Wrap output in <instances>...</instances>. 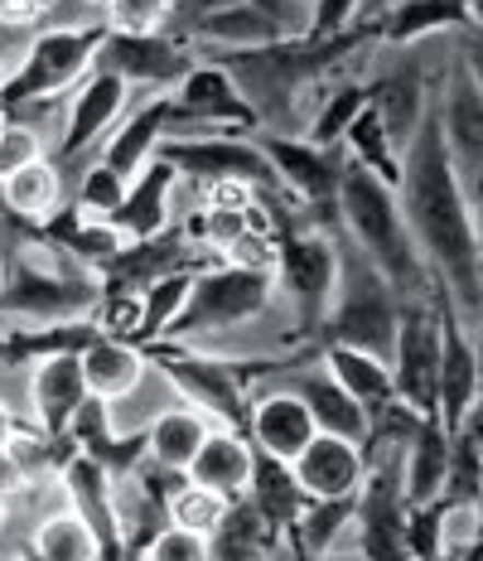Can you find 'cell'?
I'll use <instances>...</instances> for the list:
<instances>
[{
	"label": "cell",
	"mask_w": 483,
	"mask_h": 561,
	"mask_svg": "<svg viewBox=\"0 0 483 561\" xmlns=\"http://www.w3.org/2000/svg\"><path fill=\"white\" fill-rule=\"evenodd\" d=\"M256 184L252 180H208V204L204 208H252Z\"/></svg>",
	"instance_id": "obj_41"
},
{
	"label": "cell",
	"mask_w": 483,
	"mask_h": 561,
	"mask_svg": "<svg viewBox=\"0 0 483 561\" xmlns=\"http://www.w3.org/2000/svg\"><path fill=\"white\" fill-rule=\"evenodd\" d=\"M344 140L353 146V156H358L363 170H372L377 180L396 184V146H392V136H387L382 116H377L372 107H363L358 116H353V126H348Z\"/></svg>",
	"instance_id": "obj_33"
},
{
	"label": "cell",
	"mask_w": 483,
	"mask_h": 561,
	"mask_svg": "<svg viewBox=\"0 0 483 561\" xmlns=\"http://www.w3.org/2000/svg\"><path fill=\"white\" fill-rule=\"evenodd\" d=\"M402 5V0H358V10H353V25L348 30H368V34H377V25H382L392 10Z\"/></svg>",
	"instance_id": "obj_43"
},
{
	"label": "cell",
	"mask_w": 483,
	"mask_h": 561,
	"mask_svg": "<svg viewBox=\"0 0 483 561\" xmlns=\"http://www.w3.org/2000/svg\"><path fill=\"white\" fill-rule=\"evenodd\" d=\"M455 436H464L469 446H474L479 455H483V397H474V407L464 412V421H459V431Z\"/></svg>",
	"instance_id": "obj_45"
},
{
	"label": "cell",
	"mask_w": 483,
	"mask_h": 561,
	"mask_svg": "<svg viewBox=\"0 0 483 561\" xmlns=\"http://www.w3.org/2000/svg\"><path fill=\"white\" fill-rule=\"evenodd\" d=\"M276 256H280V238H276V232H252V228H246L242 238L222 252V262L242 266V272H271V276H276Z\"/></svg>",
	"instance_id": "obj_39"
},
{
	"label": "cell",
	"mask_w": 483,
	"mask_h": 561,
	"mask_svg": "<svg viewBox=\"0 0 483 561\" xmlns=\"http://www.w3.org/2000/svg\"><path fill=\"white\" fill-rule=\"evenodd\" d=\"M30 489V479H25V470L15 465V455H10L5 446H0V494L5 499H20Z\"/></svg>",
	"instance_id": "obj_44"
},
{
	"label": "cell",
	"mask_w": 483,
	"mask_h": 561,
	"mask_svg": "<svg viewBox=\"0 0 483 561\" xmlns=\"http://www.w3.org/2000/svg\"><path fill=\"white\" fill-rule=\"evenodd\" d=\"M252 465H256L252 440L232 426H214L208 440L198 446L194 465H188V484L214 489L218 499H242L246 484H252Z\"/></svg>",
	"instance_id": "obj_19"
},
{
	"label": "cell",
	"mask_w": 483,
	"mask_h": 561,
	"mask_svg": "<svg viewBox=\"0 0 483 561\" xmlns=\"http://www.w3.org/2000/svg\"><path fill=\"white\" fill-rule=\"evenodd\" d=\"M280 537L286 533L242 494V499H228L222 523L208 537V547H214V561H266L280 547Z\"/></svg>",
	"instance_id": "obj_23"
},
{
	"label": "cell",
	"mask_w": 483,
	"mask_h": 561,
	"mask_svg": "<svg viewBox=\"0 0 483 561\" xmlns=\"http://www.w3.org/2000/svg\"><path fill=\"white\" fill-rule=\"evenodd\" d=\"M435 112H440L445 150H450V165L459 174V184H464V194L479 190L483 184V92L464 73L455 49L445 54L440 73H435Z\"/></svg>",
	"instance_id": "obj_6"
},
{
	"label": "cell",
	"mask_w": 483,
	"mask_h": 561,
	"mask_svg": "<svg viewBox=\"0 0 483 561\" xmlns=\"http://www.w3.org/2000/svg\"><path fill=\"white\" fill-rule=\"evenodd\" d=\"M107 73L126 78L131 88H156V92H174V83L194 68L188 44L170 39V34H131V30H107L97 44V64Z\"/></svg>",
	"instance_id": "obj_11"
},
{
	"label": "cell",
	"mask_w": 483,
	"mask_h": 561,
	"mask_svg": "<svg viewBox=\"0 0 483 561\" xmlns=\"http://www.w3.org/2000/svg\"><path fill=\"white\" fill-rule=\"evenodd\" d=\"M479 513H483V484H479Z\"/></svg>",
	"instance_id": "obj_52"
},
{
	"label": "cell",
	"mask_w": 483,
	"mask_h": 561,
	"mask_svg": "<svg viewBox=\"0 0 483 561\" xmlns=\"http://www.w3.org/2000/svg\"><path fill=\"white\" fill-rule=\"evenodd\" d=\"M363 107H368V83H363V78H344V83L324 88L320 107H314L310 126H304V140H310V146H344L353 116Z\"/></svg>",
	"instance_id": "obj_31"
},
{
	"label": "cell",
	"mask_w": 483,
	"mask_h": 561,
	"mask_svg": "<svg viewBox=\"0 0 483 561\" xmlns=\"http://www.w3.org/2000/svg\"><path fill=\"white\" fill-rule=\"evenodd\" d=\"M242 426H246V440H252L256 455H271V460H286V465L320 436V431H314V416L304 412L300 397L276 388V382H262L256 397H246Z\"/></svg>",
	"instance_id": "obj_13"
},
{
	"label": "cell",
	"mask_w": 483,
	"mask_h": 561,
	"mask_svg": "<svg viewBox=\"0 0 483 561\" xmlns=\"http://www.w3.org/2000/svg\"><path fill=\"white\" fill-rule=\"evenodd\" d=\"M310 561H363L353 547H334V552H324V557H310Z\"/></svg>",
	"instance_id": "obj_48"
},
{
	"label": "cell",
	"mask_w": 483,
	"mask_h": 561,
	"mask_svg": "<svg viewBox=\"0 0 483 561\" xmlns=\"http://www.w3.org/2000/svg\"><path fill=\"white\" fill-rule=\"evenodd\" d=\"M170 190H174V165L164 156H156L146 170L131 180V190H126V204L116 208L112 224L126 232L131 242H146V238H160V232H170Z\"/></svg>",
	"instance_id": "obj_20"
},
{
	"label": "cell",
	"mask_w": 483,
	"mask_h": 561,
	"mask_svg": "<svg viewBox=\"0 0 483 561\" xmlns=\"http://www.w3.org/2000/svg\"><path fill=\"white\" fill-rule=\"evenodd\" d=\"M170 378V388L180 392V402H188L194 412H204L214 426H232L242 431L246 421V392L242 378L228 358L218 354H198V348H184V354H164L156 358Z\"/></svg>",
	"instance_id": "obj_9"
},
{
	"label": "cell",
	"mask_w": 483,
	"mask_h": 561,
	"mask_svg": "<svg viewBox=\"0 0 483 561\" xmlns=\"http://www.w3.org/2000/svg\"><path fill=\"white\" fill-rule=\"evenodd\" d=\"M107 34L102 15L64 20V25H39L30 44L10 49V64L0 73V107H20V102H49L78 88L97 64V44Z\"/></svg>",
	"instance_id": "obj_4"
},
{
	"label": "cell",
	"mask_w": 483,
	"mask_h": 561,
	"mask_svg": "<svg viewBox=\"0 0 483 561\" xmlns=\"http://www.w3.org/2000/svg\"><path fill=\"white\" fill-rule=\"evenodd\" d=\"M334 214L344 238L358 248L368 262L392 280V290L402 296V306L435 296V276L421 262V248L411 238L402 204H396V184L377 180L372 170H363L358 160L338 170V194H334Z\"/></svg>",
	"instance_id": "obj_2"
},
{
	"label": "cell",
	"mask_w": 483,
	"mask_h": 561,
	"mask_svg": "<svg viewBox=\"0 0 483 561\" xmlns=\"http://www.w3.org/2000/svg\"><path fill=\"white\" fill-rule=\"evenodd\" d=\"M445 474H450V431L440 426V416H426L421 431L411 436V450L402 460L406 508L435 504V499L445 494Z\"/></svg>",
	"instance_id": "obj_25"
},
{
	"label": "cell",
	"mask_w": 483,
	"mask_h": 561,
	"mask_svg": "<svg viewBox=\"0 0 483 561\" xmlns=\"http://www.w3.org/2000/svg\"><path fill=\"white\" fill-rule=\"evenodd\" d=\"M140 561H214V547H208V537L164 523V528L140 547Z\"/></svg>",
	"instance_id": "obj_37"
},
{
	"label": "cell",
	"mask_w": 483,
	"mask_h": 561,
	"mask_svg": "<svg viewBox=\"0 0 483 561\" xmlns=\"http://www.w3.org/2000/svg\"><path fill=\"white\" fill-rule=\"evenodd\" d=\"M170 107H174L170 92H150V98L140 102L131 116H122V122L112 126V136L102 140L92 160L112 165L126 184H131L136 174L146 170L150 160H156V150H160V140H164V122H170Z\"/></svg>",
	"instance_id": "obj_17"
},
{
	"label": "cell",
	"mask_w": 483,
	"mask_h": 561,
	"mask_svg": "<svg viewBox=\"0 0 483 561\" xmlns=\"http://www.w3.org/2000/svg\"><path fill=\"white\" fill-rule=\"evenodd\" d=\"M396 204H402V218L421 248V262L435 276V290L469 330L483 306V252L474 232V208H469V194L450 165V150H445L435 98L430 112L421 116L416 136L396 156Z\"/></svg>",
	"instance_id": "obj_1"
},
{
	"label": "cell",
	"mask_w": 483,
	"mask_h": 561,
	"mask_svg": "<svg viewBox=\"0 0 483 561\" xmlns=\"http://www.w3.org/2000/svg\"><path fill=\"white\" fill-rule=\"evenodd\" d=\"M188 290H194V272H170L160 280H150L140 290V339H160L174 324V314L184 310Z\"/></svg>",
	"instance_id": "obj_32"
},
{
	"label": "cell",
	"mask_w": 483,
	"mask_h": 561,
	"mask_svg": "<svg viewBox=\"0 0 483 561\" xmlns=\"http://www.w3.org/2000/svg\"><path fill=\"white\" fill-rule=\"evenodd\" d=\"M170 102L180 116H188V122L242 126V131H252V112H246V102L238 98V88H232L228 68H222L218 58H194V68L174 83Z\"/></svg>",
	"instance_id": "obj_16"
},
{
	"label": "cell",
	"mask_w": 483,
	"mask_h": 561,
	"mask_svg": "<svg viewBox=\"0 0 483 561\" xmlns=\"http://www.w3.org/2000/svg\"><path fill=\"white\" fill-rule=\"evenodd\" d=\"M0 204L15 218H30V224H49L64 208V170L54 160H34V165L15 170L10 180H0Z\"/></svg>",
	"instance_id": "obj_29"
},
{
	"label": "cell",
	"mask_w": 483,
	"mask_h": 561,
	"mask_svg": "<svg viewBox=\"0 0 483 561\" xmlns=\"http://www.w3.org/2000/svg\"><path fill=\"white\" fill-rule=\"evenodd\" d=\"M324 368L334 373V382L344 388L363 412H382L387 402H396V382H392V364H382L377 354H363V348L348 344H320Z\"/></svg>",
	"instance_id": "obj_26"
},
{
	"label": "cell",
	"mask_w": 483,
	"mask_h": 561,
	"mask_svg": "<svg viewBox=\"0 0 483 561\" xmlns=\"http://www.w3.org/2000/svg\"><path fill=\"white\" fill-rule=\"evenodd\" d=\"M276 306V276L271 272H242V266H208L194 272V290H188L184 310L174 314V324L164 330V339L194 348L214 334H228L238 324L256 320Z\"/></svg>",
	"instance_id": "obj_5"
},
{
	"label": "cell",
	"mask_w": 483,
	"mask_h": 561,
	"mask_svg": "<svg viewBox=\"0 0 483 561\" xmlns=\"http://www.w3.org/2000/svg\"><path fill=\"white\" fill-rule=\"evenodd\" d=\"M435 310H440V402H435V416L455 436L459 421L479 397V358H474V339L459 324V314L445 306L440 290H435Z\"/></svg>",
	"instance_id": "obj_14"
},
{
	"label": "cell",
	"mask_w": 483,
	"mask_h": 561,
	"mask_svg": "<svg viewBox=\"0 0 483 561\" xmlns=\"http://www.w3.org/2000/svg\"><path fill=\"white\" fill-rule=\"evenodd\" d=\"M30 557L34 561H102L107 557V547H102L97 528H92L73 504H58V508L34 518Z\"/></svg>",
	"instance_id": "obj_24"
},
{
	"label": "cell",
	"mask_w": 483,
	"mask_h": 561,
	"mask_svg": "<svg viewBox=\"0 0 483 561\" xmlns=\"http://www.w3.org/2000/svg\"><path fill=\"white\" fill-rule=\"evenodd\" d=\"M290 470H296L304 499H344V494H358L363 484V450L344 436H324L320 431L290 460Z\"/></svg>",
	"instance_id": "obj_18"
},
{
	"label": "cell",
	"mask_w": 483,
	"mask_h": 561,
	"mask_svg": "<svg viewBox=\"0 0 483 561\" xmlns=\"http://www.w3.org/2000/svg\"><path fill=\"white\" fill-rule=\"evenodd\" d=\"M262 382H276V388L296 392L304 402V412L314 416V431H324V436H344V440H353V446H363V440H368L372 416L334 382V373L324 368L320 348H314V354H304V358H286V364H276V368L266 364Z\"/></svg>",
	"instance_id": "obj_8"
},
{
	"label": "cell",
	"mask_w": 483,
	"mask_h": 561,
	"mask_svg": "<svg viewBox=\"0 0 483 561\" xmlns=\"http://www.w3.org/2000/svg\"><path fill=\"white\" fill-rule=\"evenodd\" d=\"M10 431H15V412H10V402H0V446L10 440Z\"/></svg>",
	"instance_id": "obj_47"
},
{
	"label": "cell",
	"mask_w": 483,
	"mask_h": 561,
	"mask_svg": "<svg viewBox=\"0 0 483 561\" xmlns=\"http://www.w3.org/2000/svg\"><path fill=\"white\" fill-rule=\"evenodd\" d=\"M334 242H338V286L320 324V344H348V348H363V354H377L382 364H392L396 324H402V296L344 238V228L334 232Z\"/></svg>",
	"instance_id": "obj_3"
},
{
	"label": "cell",
	"mask_w": 483,
	"mask_h": 561,
	"mask_svg": "<svg viewBox=\"0 0 483 561\" xmlns=\"http://www.w3.org/2000/svg\"><path fill=\"white\" fill-rule=\"evenodd\" d=\"M174 0H107V30H131V34H160L170 20Z\"/></svg>",
	"instance_id": "obj_38"
},
{
	"label": "cell",
	"mask_w": 483,
	"mask_h": 561,
	"mask_svg": "<svg viewBox=\"0 0 483 561\" xmlns=\"http://www.w3.org/2000/svg\"><path fill=\"white\" fill-rule=\"evenodd\" d=\"M5 64H10V44H5V34H0V73H5Z\"/></svg>",
	"instance_id": "obj_50"
},
{
	"label": "cell",
	"mask_w": 483,
	"mask_h": 561,
	"mask_svg": "<svg viewBox=\"0 0 483 561\" xmlns=\"http://www.w3.org/2000/svg\"><path fill=\"white\" fill-rule=\"evenodd\" d=\"M392 382H396V402H406L421 416H435V402H440V310H435V296L402 306L396 348H392Z\"/></svg>",
	"instance_id": "obj_7"
},
{
	"label": "cell",
	"mask_w": 483,
	"mask_h": 561,
	"mask_svg": "<svg viewBox=\"0 0 483 561\" xmlns=\"http://www.w3.org/2000/svg\"><path fill=\"white\" fill-rule=\"evenodd\" d=\"M10 528H15V499L0 494V542L10 537Z\"/></svg>",
	"instance_id": "obj_46"
},
{
	"label": "cell",
	"mask_w": 483,
	"mask_h": 561,
	"mask_svg": "<svg viewBox=\"0 0 483 561\" xmlns=\"http://www.w3.org/2000/svg\"><path fill=\"white\" fill-rule=\"evenodd\" d=\"M34 160H49V140L25 122H0V180H10L15 170L34 165Z\"/></svg>",
	"instance_id": "obj_36"
},
{
	"label": "cell",
	"mask_w": 483,
	"mask_h": 561,
	"mask_svg": "<svg viewBox=\"0 0 483 561\" xmlns=\"http://www.w3.org/2000/svg\"><path fill=\"white\" fill-rule=\"evenodd\" d=\"M49 20V10L39 0H0V34H25L39 30Z\"/></svg>",
	"instance_id": "obj_40"
},
{
	"label": "cell",
	"mask_w": 483,
	"mask_h": 561,
	"mask_svg": "<svg viewBox=\"0 0 483 561\" xmlns=\"http://www.w3.org/2000/svg\"><path fill=\"white\" fill-rule=\"evenodd\" d=\"M353 533H358V494L314 499L286 528V537L304 557H324V552H334V547H353Z\"/></svg>",
	"instance_id": "obj_28"
},
{
	"label": "cell",
	"mask_w": 483,
	"mask_h": 561,
	"mask_svg": "<svg viewBox=\"0 0 483 561\" xmlns=\"http://www.w3.org/2000/svg\"><path fill=\"white\" fill-rule=\"evenodd\" d=\"M455 561H483V537H479V542H474V547H469V552H464V557H455Z\"/></svg>",
	"instance_id": "obj_49"
},
{
	"label": "cell",
	"mask_w": 483,
	"mask_h": 561,
	"mask_svg": "<svg viewBox=\"0 0 483 561\" xmlns=\"http://www.w3.org/2000/svg\"><path fill=\"white\" fill-rule=\"evenodd\" d=\"M82 378H88V392L102 397V402H116L146 378V354L131 344V339H112V334H92L82 344Z\"/></svg>",
	"instance_id": "obj_22"
},
{
	"label": "cell",
	"mask_w": 483,
	"mask_h": 561,
	"mask_svg": "<svg viewBox=\"0 0 483 561\" xmlns=\"http://www.w3.org/2000/svg\"><path fill=\"white\" fill-rule=\"evenodd\" d=\"M455 30H469L464 0H402V5L377 25V39L402 49V44H426V39H440V34H455Z\"/></svg>",
	"instance_id": "obj_27"
},
{
	"label": "cell",
	"mask_w": 483,
	"mask_h": 561,
	"mask_svg": "<svg viewBox=\"0 0 483 561\" xmlns=\"http://www.w3.org/2000/svg\"><path fill=\"white\" fill-rule=\"evenodd\" d=\"M0 290H5V256H0Z\"/></svg>",
	"instance_id": "obj_51"
},
{
	"label": "cell",
	"mask_w": 483,
	"mask_h": 561,
	"mask_svg": "<svg viewBox=\"0 0 483 561\" xmlns=\"http://www.w3.org/2000/svg\"><path fill=\"white\" fill-rule=\"evenodd\" d=\"M126 190L131 184L122 180L112 165H102V160H88L73 184V198H78V214L88 218H116V208L126 204Z\"/></svg>",
	"instance_id": "obj_35"
},
{
	"label": "cell",
	"mask_w": 483,
	"mask_h": 561,
	"mask_svg": "<svg viewBox=\"0 0 483 561\" xmlns=\"http://www.w3.org/2000/svg\"><path fill=\"white\" fill-rule=\"evenodd\" d=\"M222 508H228V499H218L214 489L184 479V484L164 499V523H174V528H184V533H198V537H214V528L222 523Z\"/></svg>",
	"instance_id": "obj_34"
},
{
	"label": "cell",
	"mask_w": 483,
	"mask_h": 561,
	"mask_svg": "<svg viewBox=\"0 0 483 561\" xmlns=\"http://www.w3.org/2000/svg\"><path fill=\"white\" fill-rule=\"evenodd\" d=\"M214 421L204 412H194L188 402H170L164 412L146 426V460L160 465V470H174V474H188L198 446L208 440Z\"/></svg>",
	"instance_id": "obj_21"
},
{
	"label": "cell",
	"mask_w": 483,
	"mask_h": 561,
	"mask_svg": "<svg viewBox=\"0 0 483 561\" xmlns=\"http://www.w3.org/2000/svg\"><path fill=\"white\" fill-rule=\"evenodd\" d=\"M276 170L280 190L290 198H304V208H324L338 194V170H344V150L338 146H310L304 136H256Z\"/></svg>",
	"instance_id": "obj_12"
},
{
	"label": "cell",
	"mask_w": 483,
	"mask_h": 561,
	"mask_svg": "<svg viewBox=\"0 0 483 561\" xmlns=\"http://www.w3.org/2000/svg\"><path fill=\"white\" fill-rule=\"evenodd\" d=\"M25 397H30L34 426H44L49 436H64V426L73 421V412L92 397L88 378H82V358L78 354L39 358V364L25 373Z\"/></svg>",
	"instance_id": "obj_15"
},
{
	"label": "cell",
	"mask_w": 483,
	"mask_h": 561,
	"mask_svg": "<svg viewBox=\"0 0 483 561\" xmlns=\"http://www.w3.org/2000/svg\"><path fill=\"white\" fill-rule=\"evenodd\" d=\"M246 499H252V504L262 508L280 533H286L290 523L304 513V504H310V499H304V489H300V479H296V470H290L286 460H271V455H256Z\"/></svg>",
	"instance_id": "obj_30"
},
{
	"label": "cell",
	"mask_w": 483,
	"mask_h": 561,
	"mask_svg": "<svg viewBox=\"0 0 483 561\" xmlns=\"http://www.w3.org/2000/svg\"><path fill=\"white\" fill-rule=\"evenodd\" d=\"M126 107H131V83L107 73V68H92L73 88V102H64V131L54 136L58 156L92 160L102 140L112 136V126L126 116Z\"/></svg>",
	"instance_id": "obj_10"
},
{
	"label": "cell",
	"mask_w": 483,
	"mask_h": 561,
	"mask_svg": "<svg viewBox=\"0 0 483 561\" xmlns=\"http://www.w3.org/2000/svg\"><path fill=\"white\" fill-rule=\"evenodd\" d=\"M455 44H459V64H464V73L474 78V88L483 92V34L474 30H455Z\"/></svg>",
	"instance_id": "obj_42"
}]
</instances>
